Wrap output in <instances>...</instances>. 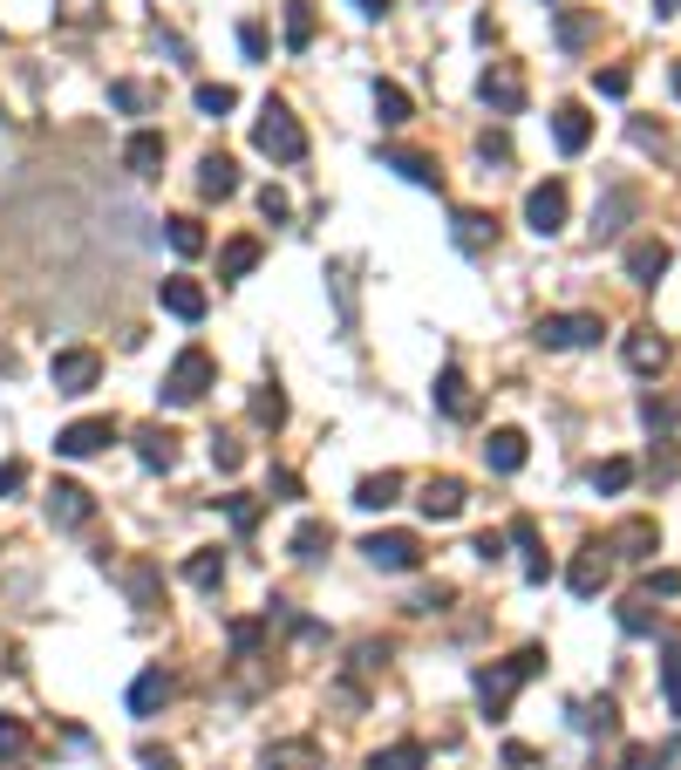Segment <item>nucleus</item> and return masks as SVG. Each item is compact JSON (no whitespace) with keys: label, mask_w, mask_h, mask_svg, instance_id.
<instances>
[{"label":"nucleus","mask_w":681,"mask_h":770,"mask_svg":"<svg viewBox=\"0 0 681 770\" xmlns=\"http://www.w3.org/2000/svg\"><path fill=\"white\" fill-rule=\"evenodd\" d=\"M593 89H599V96H627V89H634V75H627V68H599V75H593Z\"/></svg>","instance_id":"nucleus-45"},{"label":"nucleus","mask_w":681,"mask_h":770,"mask_svg":"<svg viewBox=\"0 0 681 770\" xmlns=\"http://www.w3.org/2000/svg\"><path fill=\"white\" fill-rule=\"evenodd\" d=\"M212 464H219V471H238V464H246V451H238L232 436H212Z\"/></svg>","instance_id":"nucleus-48"},{"label":"nucleus","mask_w":681,"mask_h":770,"mask_svg":"<svg viewBox=\"0 0 681 770\" xmlns=\"http://www.w3.org/2000/svg\"><path fill=\"white\" fill-rule=\"evenodd\" d=\"M382 171H403L409 184H423V191H436V184H444V171H436V157H423V150H382Z\"/></svg>","instance_id":"nucleus-13"},{"label":"nucleus","mask_w":681,"mask_h":770,"mask_svg":"<svg viewBox=\"0 0 681 770\" xmlns=\"http://www.w3.org/2000/svg\"><path fill=\"white\" fill-rule=\"evenodd\" d=\"M477 150H485V157H498V165H504V157H511V144H504V130H485V144H477Z\"/></svg>","instance_id":"nucleus-53"},{"label":"nucleus","mask_w":681,"mask_h":770,"mask_svg":"<svg viewBox=\"0 0 681 770\" xmlns=\"http://www.w3.org/2000/svg\"><path fill=\"white\" fill-rule=\"evenodd\" d=\"M661 688H668V716H681V641L668 647V662H661Z\"/></svg>","instance_id":"nucleus-40"},{"label":"nucleus","mask_w":681,"mask_h":770,"mask_svg":"<svg viewBox=\"0 0 681 770\" xmlns=\"http://www.w3.org/2000/svg\"><path fill=\"white\" fill-rule=\"evenodd\" d=\"M171 703V675L164 668H143L137 682H130V716H157Z\"/></svg>","instance_id":"nucleus-20"},{"label":"nucleus","mask_w":681,"mask_h":770,"mask_svg":"<svg viewBox=\"0 0 681 770\" xmlns=\"http://www.w3.org/2000/svg\"><path fill=\"white\" fill-rule=\"evenodd\" d=\"M423 763H429V750H423V743H389L369 770H423Z\"/></svg>","instance_id":"nucleus-35"},{"label":"nucleus","mask_w":681,"mask_h":770,"mask_svg":"<svg viewBox=\"0 0 681 770\" xmlns=\"http://www.w3.org/2000/svg\"><path fill=\"white\" fill-rule=\"evenodd\" d=\"M511 546L525 552V580H545V573H552V559L539 552V525H532V518H511Z\"/></svg>","instance_id":"nucleus-27"},{"label":"nucleus","mask_w":681,"mask_h":770,"mask_svg":"<svg viewBox=\"0 0 681 770\" xmlns=\"http://www.w3.org/2000/svg\"><path fill=\"white\" fill-rule=\"evenodd\" d=\"M253 144L273 157V165H300V157H307V130H300V116H294L287 103H266V109H259Z\"/></svg>","instance_id":"nucleus-2"},{"label":"nucleus","mask_w":681,"mask_h":770,"mask_svg":"<svg viewBox=\"0 0 681 770\" xmlns=\"http://www.w3.org/2000/svg\"><path fill=\"white\" fill-rule=\"evenodd\" d=\"M539 668H545V647H518L511 662L477 668V703H485V716H504V709H511V696H518V688H525Z\"/></svg>","instance_id":"nucleus-1"},{"label":"nucleus","mask_w":681,"mask_h":770,"mask_svg":"<svg viewBox=\"0 0 681 770\" xmlns=\"http://www.w3.org/2000/svg\"><path fill=\"white\" fill-rule=\"evenodd\" d=\"M259 770H320V743H313V737H287V743H266Z\"/></svg>","instance_id":"nucleus-12"},{"label":"nucleus","mask_w":681,"mask_h":770,"mask_svg":"<svg viewBox=\"0 0 681 770\" xmlns=\"http://www.w3.org/2000/svg\"><path fill=\"white\" fill-rule=\"evenodd\" d=\"M627 369H634V376H661V369H668V341H661L655 328H634V335H627Z\"/></svg>","instance_id":"nucleus-14"},{"label":"nucleus","mask_w":681,"mask_h":770,"mask_svg":"<svg viewBox=\"0 0 681 770\" xmlns=\"http://www.w3.org/2000/svg\"><path fill=\"white\" fill-rule=\"evenodd\" d=\"M171 253H184V260H198V253H205V225H198V219H171Z\"/></svg>","instance_id":"nucleus-36"},{"label":"nucleus","mask_w":681,"mask_h":770,"mask_svg":"<svg viewBox=\"0 0 681 770\" xmlns=\"http://www.w3.org/2000/svg\"><path fill=\"white\" fill-rule=\"evenodd\" d=\"M28 750V722L21 716H0V757H21Z\"/></svg>","instance_id":"nucleus-44"},{"label":"nucleus","mask_w":681,"mask_h":770,"mask_svg":"<svg viewBox=\"0 0 681 770\" xmlns=\"http://www.w3.org/2000/svg\"><path fill=\"white\" fill-rule=\"evenodd\" d=\"M259 266V239H232V246L219 253V279H246Z\"/></svg>","instance_id":"nucleus-29"},{"label":"nucleus","mask_w":681,"mask_h":770,"mask_svg":"<svg viewBox=\"0 0 681 770\" xmlns=\"http://www.w3.org/2000/svg\"><path fill=\"white\" fill-rule=\"evenodd\" d=\"M362 552H369V566H382V573H416L423 566V539L416 532H369Z\"/></svg>","instance_id":"nucleus-5"},{"label":"nucleus","mask_w":681,"mask_h":770,"mask_svg":"<svg viewBox=\"0 0 681 770\" xmlns=\"http://www.w3.org/2000/svg\"><path fill=\"white\" fill-rule=\"evenodd\" d=\"M328 546H334V525L328 518H307L300 532H294V559H320Z\"/></svg>","instance_id":"nucleus-31"},{"label":"nucleus","mask_w":681,"mask_h":770,"mask_svg":"<svg viewBox=\"0 0 681 770\" xmlns=\"http://www.w3.org/2000/svg\"><path fill=\"white\" fill-rule=\"evenodd\" d=\"M627 273L640 279V287H655V279L668 273V246H661V239H640V246H627Z\"/></svg>","instance_id":"nucleus-26"},{"label":"nucleus","mask_w":681,"mask_h":770,"mask_svg":"<svg viewBox=\"0 0 681 770\" xmlns=\"http://www.w3.org/2000/svg\"><path fill=\"white\" fill-rule=\"evenodd\" d=\"M130 600H137V606L157 600V573H150V566H130Z\"/></svg>","instance_id":"nucleus-47"},{"label":"nucleus","mask_w":681,"mask_h":770,"mask_svg":"<svg viewBox=\"0 0 681 770\" xmlns=\"http://www.w3.org/2000/svg\"><path fill=\"white\" fill-rule=\"evenodd\" d=\"M674 96H681V62H674Z\"/></svg>","instance_id":"nucleus-58"},{"label":"nucleus","mask_w":681,"mask_h":770,"mask_svg":"<svg viewBox=\"0 0 681 770\" xmlns=\"http://www.w3.org/2000/svg\"><path fill=\"white\" fill-rule=\"evenodd\" d=\"M423 518H457L464 511V477H423Z\"/></svg>","instance_id":"nucleus-16"},{"label":"nucleus","mask_w":681,"mask_h":770,"mask_svg":"<svg viewBox=\"0 0 681 770\" xmlns=\"http://www.w3.org/2000/svg\"><path fill=\"white\" fill-rule=\"evenodd\" d=\"M525 225H532L539 239H552L558 225H566V184H558V178H545V184L525 191Z\"/></svg>","instance_id":"nucleus-6"},{"label":"nucleus","mask_w":681,"mask_h":770,"mask_svg":"<svg viewBox=\"0 0 681 770\" xmlns=\"http://www.w3.org/2000/svg\"><path fill=\"white\" fill-rule=\"evenodd\" d=\"M259 212H266V219H287L294 205H287V191H273V184H266V191H259Z\"/></svg>","instance_id":"nucleus-51"},{"label":"nucleus","mask_w":681,"mask_h":770,"mask_svg":"<svg viewBox=\"0 0 681 770\" xmlns=\"http://www.w3.org/2000/svg\"><path fill=\"white\" fill-rule=\"evenodd\" d=\"M62 14H68V21H89V14H96V0H68Z\"/></svg>","instance_id":"nucleus-55"},{"label":"nucleus","mask_w":681,"mask_h":770,"mask_svg":"<svg viewBox=\"0 0 681 770\" xmlns=\"http://www.w3.org/2000/svg\"><path fill=\"white\" fill-rule=\"evenodd\" d=\"M253 423H259V430H279V423H287V395H279V389H259V395H253Z\"/></svg>","instance_id":"nucleus-39"},{"label":"nucleus","mask_w":681,"mask_h":770,"mask_svg":"<svg viewBox=\"0 0 681 770\" xmlns=\"http://www.w3.org/2000/svg\"><path fill=\"white\" fill-rule=\"evenodd\" d=\"M648 593H668V600H674V593H681V573H674V566H661V573H648Z\"/></svg>","instance_id":"nucleus-52"},{"label":"nucleus","mask_w":681,"mask_h":770,"mask_svg":"<svg viewBox=\"0 0 681 770\" xmlns=\"http://www.w3.org/2000/svg\"><path fill=\"white\" fill-rule=\"evenodd\" d=\"M109 103H116V109H130V116H143L157 96H150L143 83H130V75H116V83H109Z\"/></svg>","instance_id":"nucleus-37"},{"label":"nucleus","mask_w":681,"mask_h":770,"mask_svg":"<svg viewBox=\"0 0 681 770\" xmlns=\"http://www.w3.org/2000/svg\"><path fill=\"white\" fill-rule=\"evenodd\" d=\"M49 518L55 525H89L96 518V498L83 492V484H55V492H49Z\"/></svg>","instance_id":"nucleus-18"},{"label":"nucleus","mask_w":681,"mask_h":770,"mask_svg":"<svg viewBox=\"0 0 681 770\" xmlns=\"http://www.w3.org/2000/svg\"><path fill=\"white\" fill-rule=\"evenodd\" d=\"M593 34H599V14H558V42L566 49H586Z\"/></svg>","instance_id":"nucleus-38"},{"label":"nucleus","mask_w":681,"mask_h":770,"mask_svg":"<svg viewBox=\"0 0 681 770\" xmlns=\"http://www.w3.org/2000/svg\"><path fill=\"white\" fill-rule=\"evenodd\" d=\"M238 103V89H225V83H198V109H205V116H225Z\"/></svg>","instance_id":"nucleus-42"},{"label":"nucleus","mask_w":681,"mask_h":770,"mask_svg":"<svg viewBox=\"0 0 681 770\" xmlns=\"http://www.w3.org/2000/svg\"><path fill=\"white\" fill-rule=\"evenodd\" d=\"M212 376H219V361H212L205 348H184V355L171 361V376H164V402H178V410H191V402L212 389Z\"/></svg>","instance_id":"nucleus-3"},{"label":"nucleus","mask_w":681,"mask_h":770,"mask_svg":"<svg viewBox=\"0 0 681 770\" xmlns=\"http://www.w3.org/2000/svg\"><path fill=\"white\" fill-rule=\"evenodd\" d=\"M143 770H178V757L171 750H143Z\"/></svg>","instance_id":"nucleus-54"},{"label":"nucleus","mask_w":681,"mask_h":770,"mask_svg":"<svg viewBox=\"0 0 681 770\" xmlns=\"http://www.w3.org/2000/svg\"><path fill=\"white\" fill-rule=\"evenodd\" d=\"M49 382H55V395H89L103 382V355L96 348H55Z\"/></svg>","instance_id":"nucleus-4"},{"label":"nucleus","mask_w":681,"mask_h":770,"mask_svg":"<svg viewBox=\"0 0 681 770\" xmlns=\"http://www.w3.org/2000/svg\"><path fill=\"white\" fill-rule=\"evenodd\" d=\"M485 464H491L498 477L525 471V430H491V436H485Z\"/></svg>","instance_id":"nucleus-15"},{"label":"nucleus","mask_w":681,"mask_h":770,"mask_svg":"<svg viewBox=\"0 0 681 770\" xmlns=\"http://www.w3.org/2000/svg\"><path fill=\"white\" fill-rule=\"evenodd\" d=\"M21 484H28V464H21V457H8V464H0V498H14Z\"/></svg>","instance_id":"nucleus-49"},{"label":"nucleus","mask_w":681,"mask_h":770,"mask_svg":"<svg viewBox=\"0 0 681 770\" xmlns=\"http://www.w3.org/2000/svg\"><path fill=\"white\" fill-rule=\"evenodd\" d=\"M450 239H457L464 253H485L491 239H498V219H491V212H457V219H450Z\"/></svg>","instance_id":"nucleus-23"},{"label":"nucleus","mask_w":681,"mask_h":770,"mask_svg":"<svg viewBox=\"0 0 681 770\" xmlns=\"http://www.w3.org/2000/svg\"><path fill=\"white\" fill-rule=\"evenodd\" d=\"M661 763H668V750H655V743H634L620 770H661Z\"/></svg>","instance_id":"nucleus-46"},{"label":"nucleus","mask_w":681,"mask_h":770,"mask_svg":"<svg viewBox=\"0 0 681 770\" xmlns=\"http://www.w3.org/2000/svg\"><path fill=\"white\" fill-rule=\"evenodd\" d=\"M477 96H485L498 116H518V109H525V75H518L511 62H491L485 83H477Z\"/></svg>","instance_id":"nucleus-7"},{"label":"nucleus","mask_w":681,"mask_h":770,"mask_svg":"<svg viewBox=\"0 0 681 770\" xmlns=\"http://www.w3.org/2000/svg\"><path fill=\"white\" fill-rule=\"evenodd\" d=\"M375 116H382L389 130H403V124H409V96L395 89V83H375Z\"/></svg>","instance_id":"nucleus-32"},{"label":"nucleus","mask_w":681,"mask_h":770,"mask_svg":"<svg viewBox=\"0 0 681 770\" xmlns=\"http://www.w3.org/2000/svg\"><path fill=\"white\" fill-rule=\"evenodd\" d=\"M436 410H444V416H477V402H470V382H464V369H444V376H436Z\"/></svg>","instance_id":"nucleus-24"},{"label":"nucleus","mask_w":681,"mask_h":770,"mask_svg":"<svg viewBox=\"0 0 681 770\" xmlns=\"http://www.w3.org/2000/svg\"><path fill=\"white\" fill-rule=\"evenodd\" d=\"M552 144L566 150V157H579V150L593 144V116H586L579 103H558V109H552Z\"/></svg>","instance_id":"nucleus-11"},{"label":"nucleus","mask_w":681,"mask_h":770,"mask_svg":"<svg viewBox=\"0 0 681 770\" xmlns=\"http://www.w3.org/2000/svg\"><path fill=\"white\" fill-rule=\"evenodd\" d=\"M593 484H599V492H627V484H634V464H627V457H607V464L593 471Z\"/></svg>","instance_id":"nucleus-41"},{"label":"nucleus","mask_w":681,"mask_h":770,"mask_svg":"<svg viewBox=\"0 0 681 770\" xmlns=\"http://www.w3.org/2000/svg\"><path fill=\"white\" fill-rule=\"evenodd\" d=\"M614 722H620V709L599 696V703H573V729L579 737H614Z\"/></svg>","instance_id":"nucleus-28"},{"label":"nucleus","mask_w":681,"mask_h":770,"mask_svg":"<svg viewBox=\"0 0 681 770\" xmlns=\"http://www.w3.org/2000/svg\"><path fill=\"white\" fill-rule=\"evenodd\" d=\"M124 165H130L137 178H157V171H164V137H157V130H137V137L124 144Z\"/></svg>","instance_id":"nucleus-22"},{"label":"nucleus","mask_w":681,"mask_h":770,"mask_svg":"<svg viewBox=\"0 0 681 770\" xmlns=\"http://www.w3.org/2000/svg\"><path fill=\"white\" fill-rule=\"evenodd\" d=\"M607 580H614V546H579V559L566 566V587H573L579 600H593Z\"/></svg>","instance_id":"nucleus-8"},{"label":"nucleus","mask_w":681,"mask_h":770,"mask_svg":"<svg viewBox=\"0 0 681 770\" xmlns=\"http://www.w3.org/2000/svg\"><path fill=\"white\" fill-rule=\"evenodd\" d=\"M313 42V0H287V49L300 55Z\"/></svg>","instance_id":"nucleus-33"},{"label":"nucleus","mask_w":681,"mask_h":770,"mask_svg":"<svg viewBox=\"0 0 681 770\" xmlns=\"http://www.w3.org/2000/svg\"><path fill=\"white\" fill-rule=\"evenodd\" d=\"M607 546H620L627 559H648V552H655V525H648V518H627V525H620V532H614Z\"/></svg>","instance_id":"nucleus-30"},{"label":"nucleus","mask_w":681,"mask_h":770,"mask_svg":"<svg viewBox=\"0 0 681 770\" xmlns=\"http://www.w3.org/2000/svg\"><path fill=\"white\" fill-rule=\"evenodd\" d=\"M395 498H403V471H375V477L354 484V505H362V511H389Z\"/></svg>","instance_id":"nucleus-21"},{"label":"nucleus","mask_w":681,"mask_h":770,"mask_svg":"<svg viewBox=\"0 0 681 770\" xmlns=\"http://www.w3.org/2000/svg\"><path fill=\"white\" fill-rule=\"evenodd\" d=\"M620 627H627V634H655V606H648V600H627V606H620Z\"/></svg>","instance_id":"nucleus-43"},{"label":"nucleus","mask_w":681,"mask_h":770,"mask_svg":"<svg viewBox=\"0 0 681 770\" xmlns=\"http://www.w3.org/2000/svg\"><path fill=\"white\" fill-rule=\"evenodd\" d=\"M184 580H191V587H219V580H225V559H219L212 546L191 552V559H184Z\"/></svg>","instance_id":"nucleus-34"},{"label":"nucleus","mask_w":681,"mask_h":770,"mask_svg":"<svg viewBox=\"0 0 681 770\" xmlns=\"http://www.w3.org/2000/svg\"><path fill=\"white\" fill-rule=\"evenodd\" d=\"M655 14H681V0H655Z\"/></svg>","instance_id":"nucleus-57"},{"label":"nucleus","mask_w":681,"mask_h":770,"mask_svg":"<svg viewBox=\"0 0 681 770\" xmlns=\"http://www.w3.org/2000/svg\"><path fill=\"white\" fill-rule=\"evenodd\" d=\"M354 8H362V14H382V8H389V0H354Z\"/></svg>","instance_id":"nucleus-56"},{"label":"nucleus","mask_w":681,"mask_h":770,"mask_svg":"<svg viewBox=\"0 0 681 770\" xmlns=\"http://www.w3.org/2000/svg\"><path fill=\"white\" fill-rule=\"evenodd\" d=\"M225 511H232L238 532H253V525H259V505H253V498H225Z\"/></svg>","instance_id":"nucleus-50"},{"label":"nucleus","mask_w":681,"mask_h":770,"mask_svg":"<svg viewBox=\"0 0 681 770\" xmlns=\"http://www.w3.org/2000/svg\"><path fill=\"white\" fill-rule=\"evenodd\" d=\"M103 443H116V423H109V416H83V423H68V430L55 436V451H62V457H96Z\"/></svg>","instance_id":"nucleus-10"},{"label":"nucleus","mask_w":681,"mask_h":770,"mask_svg":"<svg viewBox=\"0 0 681 770\" xmlns=\"http://www.w3.org/2000/svg\"><path fill=\"white\" fill-rule=\"evenodd\" d=\"M198 191H205V198H232L238 191V165H232L225 150H212L205 165H198Z\"/></svg>","instance_id":"nucleus-25"},{"label":"nucleus","mask_w":681,"mask_h":770,"mask_svg":"<svg viewBox=\"0 0 681 770\" xmlns=\"http://www.w3.org/2000/svg\"><path fill=\"white\" fill-rule=\"evenodd\" d=\"M137 457H143V471H178V436L157 430V423H143L137 430Z\"/></svg>","instance_id":"nucleus-19"},{"label":"nucleus","mask_w":681,"mask_h":770,"mask_svg":"<svg viewBox=\"0 0 681 770\" xmlns=\"http://www.w3.org/2000/svg\"><path fill=\"white\" fill-rule=\"evenodd\" d=\"M539 341L545 348H586V341H599V314H545Z\"/></svg>","instance_id":"nucleus-9"},{"label":"nucleus","mask_w":681,"mask_h":770,"mask_svg":"<svg viewBox=\"0 0 681 770\" xmlns=\"http://www.w3.org/2000/svg\"><path fill=\"white\" fill-rule=\"evenodd\" d=\"M157 300H164V314H178V320H205V287H198V279H164V287H157Z\"/></svg>","instance_id":"nucleus-17"}]
</instances>
